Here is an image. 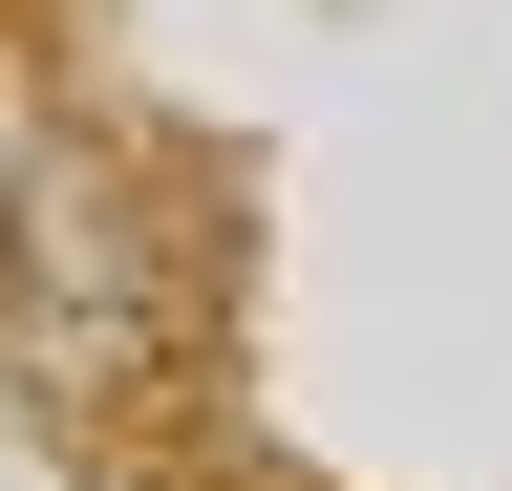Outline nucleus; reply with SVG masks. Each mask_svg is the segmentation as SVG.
Here are the masks:
<instances>
[{"mask_svg":"<svg viewBox=\"0 0 512 491\" xmlns=\"http://www.w3.org/2000/svg\"><path fill=\"white\" fill-rule=\"evenodd\" d=\"M0 342L43 385H107L150 342V257H128V171L64 129V107L0 65Z\"/></svg>","mask_w":512,"mask_h":491,"instance_id":"f257e3e1","label":"nucleus"}]
</instances>
